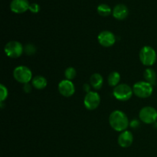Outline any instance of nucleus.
I'll use <instances>...</instances> for the list:
<instances>
[{
    "label": "nucleus",
    "mask_w": 157,
    "mask_h": 157,
    "mask_svg": "<svg viewBox=\"0 0 157 157\" xmlns=\"http://www.w3.org/2000/svg\"><path fill=\"white\" fill-rule=\"evenodd\" d=\"M109 123L110 127L118 132L125 131L129 126L128 117L121 110H114L110 113Z\"/></svg>",
    "instance_id": "f257e3e1"
},
{
    "label": "nucleus",
    "mask_w": 157,
    "mask_h": 157,
    "mask_svg": "<svg viewBox=\"0 0 157 157\" xmlns=\"http://www.w3.org/2000/svg\"><path fill=\"white\" fill-rule=\"evenodd\" d=\"M140 60L144 65L150 67L156 63V52L150 46H144L140 52Z\"/></svg>",
    "instance_id": "f03ea898"
},
{
    "label": "nucleus",
    "mask_w": 157,
    "mask_h": 157,
    "mask_svg": "<svg viewBox=\"0 0 157 157\" xmlns=\"http://www.w3.org/2000/svg\"><path fill=\"white\" fill-rule=\"evenodd\" d=\"M133 91L137 98H147L153 94V87L147 81H138L133 85Z\"/></svg>",
    "instance_id": "7ed1b4c3"
},
{
    "label": "nucleus",
    "mask_w": 157,
    "mask_h": 157,
    "mask_svg": "<svg viewBox=\"0 0 157 157\" xmlns=\"http://www.w3.org/2000/svg\"><path fill=\"white\" fill-rule=\"evenodd\" d=\"M13 77L15 81L21 84H29V81L32 79V71L26 66H18L14 69Z\"/></svg>",
    "instance_id": "20e7f679"
},
{
    "label": "nucleus",
    "mask_w": 157,
    "mask_h": 157,
    "mask_svg": "<svg viewBox=\"0 0 157 157\" xmlns=\"http://www.w3.org/2000/svg\"><path fill=\"white\" fill-rule=\"evenodd\" d=\"M133 88L126 84H118L114 87L113 94L117 100L121 101H127L133 96Z\"/></svg>",
    "instance_id": "39448f33"
},
{
    "label": "nucleus",
    "mask_w": 157,
    "mask_h": 157,
    "mask_svg": "<svg viewBox=\"0 0 157 157\" xmlns=\"http://www.w3.org/2000/svg\"><path fill=\"white\" fill-rule=\"evenodd\" d=\"M5 53L9 58H18L22 55L24 48L22 44L16 41H11L5 46Z\"/></svg>",
    "instance_id": "423d86ee"
},
{
    "label": "nucleus",
    "mask_w": 157,
    "mask_h": 157,
    "mask_svg": "<svg viewBox=\"0 0 157 157\" xmlns=\"http://www.w3.org/2000/svg\"><path fill=\"white\" fill-rule=\"evenodd\" d=\"M139 117L144 124H154L157 121V110L150 106L144 107L140 111Z\"/></svg>",
    "instance_id": "0eeeda50"
},
{
    "label": "nucleus",
    "mask_w": 157,
    "mask_h": 157,
    "mask_svg": "<svg viewBox=\"0 0 157 157\" xmlns=\"http://www.w3.org/2000/svg\"><path fill=\"white\" fill-rule=\"evenodd\" d=\"M101 103V98L98 93L95 91H90L87 93L84 99V104L86 109L94 110L98 107Z\"/></svg>",
    "instance_id": "6e6552de"
},
{
    "label": "nucleus",
    "mask_w": 157,
    "mask_h": 157,
    "mask_svg": "<svg viewBox=\"0 0 157 157\" xmlns=\"http://www.w3.org/2000/svg\"><path fill=\"white\" fill-rule=\"evenodd\" d=\"M98 42L103 47L109 48L113 46L116 42V37L110 31H103L98 36Z\"/></svg>",
    "instance_id": "1a4fd4ad"
},
{
    "label": "nucleus",
    "mask_w": 157,
    "mask_h": 157,
    "mask_svg": "<svg viewBox=\"0 0 157 157\" xmlns=\"http://www.w3.org/2000/svg\"><path fill=\"white\" fill-rule=\"evenodd\" d=\"M58 91L62 96L70 98L75 92V85L71 81L63 80L58 84Z\"/></svg>",
    "instance_id": "9d476101"
},
{
    "label": "nucleus",
    "mask_w": 157,
    "mask_h": 157,
    "mask_svg": "<svg viewBox=\"0 0 157 157\" xmlns=\"http://www.w3.org/2000/svg\"><path fill=\"white\" fill-rule=\"evenodd\" d=\"M29 0H12L10 3V9L12 12L21 14L29 9Z\"/></svg>",
    "instance_id": "9b49d317"
},
{
    "label": "nucleus",
    "mask_w": 157,
    "mask_h": 157,
    "mask_svg": "<svg viewBox=\"0 0 157 157\" xmlns=\"http://www.w3.org/2000/svg\"><path fill=\"white\" fill-rule=\"evenodd\" d=\"M133 136L129 130L123 131L118 136V144L123 148H127L133 144Z\"/></svg>",
    "instance_id": "f8f14e48"
},
{
    "label": "nucleus",
    "mask_w": 157,
    "mask_h": 157,
    "mask_svg": "<svg viewBox=\"0 0 157 157\" xmlns=\"http://www.w3.org/2000/svg\"><path fill=\"white\" fill-rule=\"evenodd\" d=\"M113 16L117 20H124L128 16L129 9L125 5L118 4L114 6L113 9Z\"/></svg>",
    "instance_id": "ddd939ff"
},
{
    "label": "nucleus",
    "mask_w": 157,
    "mask_h": 157,
    "mask_svg": "<svg viewBox=\"0 0 157 157\" xmlns=\"http://www.w3.org/2000/svg\"><path fill=\"white\" fill-rule=\"evenodd\" d=\"M90 85L95 89V90H100L104 84V78L100 74L95 73L91 75L90 78Z\"/></svg>",
    "instance_id": "4468645a"
},
{
    "label": "nucleus",
    "mask_w": 157,
    "mask_h": 157,
    "mask_svg": "<svg viewBox=\"0 0 157 157\" xmlns=\"http://www.w3.org/2000/svg\"><path fill=\"white\" fill-rule=\"evenodd\" d=\"M47 80L43 76H38L35 77L32 80V84L35 89H38V90H42L44 87H46L47 86Z\"/></svg>",
    "instance_id": "2eb2a0df"
},
{
    "label": "nucleus",
    "mask_w": 157,
    "mask_h": 157,
    "mask_svg": "<svg viewBox=\"0 0 157 157\" xmlns=\"http://www.w3.org/2000/svg\"><path fill=\"white\" fill-rule=\"evenodd\" d=\"M144 79L146 80V81L148 83H150L152 85H155L156 83V74L155 72V71L153 68H147L144 71Z\"/></svg>",
    "instance_id": "dca6fc26"
},
{
    "label": "nucleus",
    "mask_w": 157,
    "mask_h": 157,
    "mask_svg": "<svg viewBox=\"0 0 157 157\" xmlns=\"http://www.w3.org/2000/svg\"><path fill=\"white\" fill-rule=\"evenodd\" d=\"M121 81V75L117 71H113L109 75L107 81L108 84L111 87H117Z\"/></svg>",
    "instance_id": "f3484780"
},
{
    "label": "nucleus",
    "mask_w": 157,
    "mask_h": 157,
    "mask_svg": "<svg viewBox=\"0 0 157 157\" xmlns=\"http://www.w3.org/2000/svg\"><path fill=\"white\" fill-rule=\"evenodd\" d=\"M97 10H98V14H99L100 15H101V16H104V17L110 15V14L112 13V12H113V11L111 10V8L107 4L99 5L98 9H97Z\"/></svg>",
    "instance_id": "a211bd4d"
},
{
    "label": "nucleus",
    "mask_w": 157,
    "mask_h": 157,
    "mask_svg": "<svg viewBox=\"0 0 157 157\" xmlns=\"http://www.w3.org/2000/svg\"><path fill=\"white\" fill-rule=\"evenodd\" d=\"M77 75L76 70H75L74 67H69L64 71V76H65L66 80H69V81H71L74 78H75Z\"/></svg>",
    "instance_id": "6ab92c4d"
},
{
    "label": "nucleus",
    "mask_w": 157,
    "mask_h": 157,
    "mask_svg": "<svg viewBox=\"0 0 157 157\" xmlns=\"http://www.w3.org/2000/svg\"><path fill=\"white\" fill-rule=\"evenodd\" d=\"M8 97V89L3 84L0 85V101L2 103Z\"/></svg>",
    "instance_id": "aec40b11"
},
{
    "label": "nucleus",
    "mask_w": 157,
    "mask_h": 157,
    "mask_svg": "<svg viewBox=\"0 0 157 157\" xmlns=\"http://www.w3.org/2000/svg\"><path fill=\"white\" fill-rule=\"evenodd\" d=\"M24 52L27 54L28 55H32L35 53L36 52V48L35 47V45L32 44H26L25 47L24 48Z\"/></svg>",
    "instance_id": "412c9836"
},
{
    "label": "nucleus",
    "mask_w": 157,
    "mask_h": 157,
    "mask_svg": "<svg viewBox=\"0 0 157 157\" xmlns=\"http://www.w3.org/2000/svg\"><path fill=\"white\" fill-rule=\"evenodd\" d=\"M29 10L32 12V13H38L40 11L39 5L38 3H32V4H30Z\"/></svg>",
    "instance_id": "4be33fe9"
},
{
    "label": "nucleus",
    "mask_w": 157,
    "mask_h": 157,
    "mask_svg": "<svg viewBox=\"0 0 157 157\" xmlns=\"http://www.w3.org/2000/svg\"><path fill=\"white\" fill-rule=\"evenodd\" d=\"M23 89H24V90L26 92V93H29V92L32 90V87L30 86V84H24Z\"/></svg>",
    "instance_id": "5701e85b"
}]
</instances>
